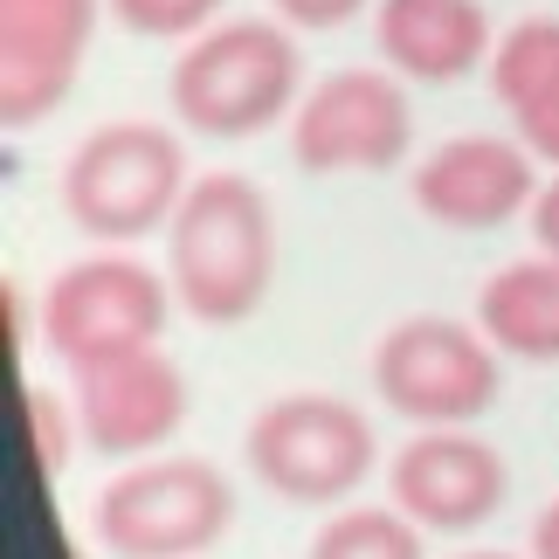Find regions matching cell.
<instances>
[{
  "instance_id": "cell-1",
  "label": "cell",
  "mask_w": 559,
  "mask_h": 559,
  "mask_svg": "<svg viewBox=\"0 0 559 559\" xmlns=\"http://www.w3.org/2000/svg\"><path fill=\"white\" fill-rule=\"evenodd\" d=\"M276 276V214L249 174H201L166 222V284L201 325H242Z\"/></svg>"
},
{
  "instance_id": "cell-2",
  "label": "cell",
  "mask_w": 559,
  "mask_h": 559,
  "mask_svg": "<svg viewBox=\"0 0 559 559\" xmlns=\"http://www.w3.org/2000/svg\"><path fill=\"white\" fill-rule=\"evenodd\" d=\"M166 97L187 132L228 145L284 124L305 104V62H297L290 21H214L180 49Z\"/></svg>"
},
{
  "instance_id": "cell-3",
  "label": "cell",
  "mask_w": 559,
  "mask_h": 559,
  "mask_svg": "<svg viewBox=\"0 0 559 559\" xmlns=\"http://www.w3.org/2000/svg\"><path fill=\"white\" fill-rule=\"evenodd\" d=\"M187 145L153 118H111L70 153L62 166V207L91 242H145L180 214L187 201Z\"/></svg>"
},
{
  "instance_id": "cell-4",
  "label": "cell",
  "mask_w": 559,
  "mask_h": 559,
  "mask_svg": "<svg viewBox=\"0 0 559 559\" xmlns=\"http://www.w3.org/2000/svg\"><path fill=\"white\" fill-rule=\"evenodd\" d=\"M249 477L284 504H346L367 490L380 463V436L367 421V407H353L346 394H276L249 415L242 436Z\"/></svg>"
},
{
  "instance_id": "cell-5",
  "label": "cell",
  "mask_w": 559,
  "mask_h": 559,
  "mask_svg": "<svg viewBox=\"0 0 559 559\" xmlns=\"http://www.w3.org/2000/svg\"><path fill=\"white\" fill-rule=\"evenodd\" d=\"M174 305L180 297L166 284V270H145L139 255L104 249L49 276V290H41V346L70 373H83V367H104V359L159 346Z\"/></svg>"
},
{
  "instance_id": "cell-6",
  "label": "cell",
  "mask_w": 559,
  "mask_h": 559,
  "mask_svg": "<svg viewBox=\"0 0 559 559\" xmlns=\"http://www.w3.org/2000/svg\"><path fill=\"white\" fill-rule=\"evenodd\" d=\"M235 525V484L207 456H139L97 490V539L111 559H201Z\"/></svg>"
},
{
  "instance_id": "cell-7",
  "label": "cell",
  "mask_w": 559,
  "mask_h": 559,
  "mask_svg": "<svg viewBox=\"0 0 559 559\" xmlns=\"http://www.w3.org/2000/svg\"><path fill=\"white\" fill-rule=\"evenodd\" d=\"M498 346L463 318H401L373 346V394L415 428H469L498 407Z\"/></svg>"
},
{
  "instance_id": "cell-8",
  "label": "cell",
  "mask_w": 559,
  "mask_h": 559,
  "mask_svg": "<svg viewBox=\"0 0 559 559\" xmlns=\"http://www.w3.org/2000/svg\"><path fill=\"white\" fill-rule=\"evenodd\" d=\"M407 153H415V104H407V76H394L386 62L318 76L290 111V159L318 180L394 174Z\"/></svg>"
},
{
  "instance_id": "cell-9",
  "label": "cell",
  "mask_w": 559,
  "mask_h": 559,
  "mask_svg": "<svg viewBox=\"0 0 559 559\" xmlns=\"http://www.w3.org/2000/svg\"><path fill=\"white\" fill-rule=\"evenodd\" d=\"M539 159L525 139H498V132H456L407 174V201H415L436 228L456 235H490L511 228L519 214L539 201Z\"/></svg>"
},
{
  "instance_id": "cell-10",
  "label": "cell",
  "mask_w": 559,
  "mask_h": 559,
  "mask_svg": "<svg viewBox=\"0 0 559 559\" xmlns=\"http://www.w3.org/2000/svg\"><path fill=\"white\" fill-rule=\"evenodd\" d=\"M111 0H0V118L41 124L76 91Z\"/></svg>"
},
{
  "instance_id": "cell-11",
  "label": "cell",
  "mask_w": 559,
  "mask_h": 559,
  "mask_svg": "<svg viewBox=\"0 0 559 559\" xmlns=\"http://www.w3.org/2000/svg\"><path fill=\"white\" fill-rule=\"evenodd\" d=\"M511 469L477 428H415L386 463V498L421 532H477L504 511Z\"/></svg>"
},
{
  "instance_id": "cell-12",
  "label": "cell",
  "mask_w": 559,
  "mask_h": 559,
  "mask_svg": "<svg viewBox=\"0 0 559 559\" xmlns=\"http://www.w3.org/2000/svg\"><path fill=\"white\" fill-rule=\"evenodd\" d=\"M70 407H76V428L97 456H132L139 463V456H159V449L180 436L187 373L159 346H145V353H124V359H104V367H83Z\"/></svg>"
},
{
  "instance_id": "cell-13",
  "label": "cell",
  "mask_w": 559,
  "mask_h": 559,
  "mask_svg": "<svg viewBox=\"0 0 559 559\" xmlns=\"http://www.w3.org/2000/svg\"><path fill=\"white\" fill-rule=\"evenodd\" d=\"M373 49L407 83H463L490 70L498 35H490L484 0H380L373 8Z\"/></svg>"
},
{
  "instance_id": "cell-14",
  "label": "cell",
  "mask_w": 559,
  "mask_h": 559,
  "mask_svg": "<svg viewBox=\"0 0 559 559\" xmlns=\"http://www.w3.org/2000/svg\"><path fill=\"white\" fill-rule=\"evenodd\" d=\"M490 97L504 104L511 139H525L539 166H559V14H532L498 35Z\"/></svg>"
},
{
  "instance_id": "cell-15",
  "label": "cell",
  "mask_w": 559,
  "mask_h": 559,
  "mask_svg": "<svg viewBox=\"0 0 559 559\" xmlns=\"http://www.w3.org/2000/svg\"><path fill=\"white\" fill-rule=\"evenodd\" d=\"M477 332L498 353L525 367H559V263L552 255H519V263L490 270L477 290Z\"/></svg>"
},
{
  "instance_id": "cell-16",
  "label": "cell",
  "mask_w": 559,
  "mask_h": 559,
  "mask_svg": "<svg viewBox=\"0 0 559 559\" xmlns=\"http://www.w3.org/2000/svg\"><path fill=\"white\" fill-rule=\"evenodd\" d=\"M305 559H421V525L386 498V504H338Z\"/></svg>"
},
{
  "instance_id": "cell-17",
  "label": "cell",
  "mask_w": 559,
  "mask_h": 559,
  "mask_svg": "<svg viewBox=\"0 0 559 559\" xmlns=\"http://www.w3.org/2000/svg\"><path fill=\"white\" fill-rule=\"evenodd\" d=\"M228 0H111L118 28H132L145 41H193L222 21Z\"/></svg>"
},
{
  "instance_id": "cell-18",
  "label": "cell",
  "mask_w": 559,
  "mask_h": 559,
  "mask_svg": "<svg viewBox=\"0 0 559 559\" xmlns=\"http://www.w3.org/2000/svg\"><path fill=\"white\" fill-rule=\"evenodd\" d=\"M21 428H28V449H35L41 477H56V469L70 463V442H83L76 407L62 415V401H56V394H41V386H21Z\"/></svg>"
},
{
  "instance_id": "cell-19",
  "label": "cell",
  "mask_w": 559,
  "mask_h": 559,
  "mask_svg": "<svg viewBox=\"0 0 559 559\" xmlns=\"http://www.w3.org/2000/svg\"><path fill=\"white\" fill-rule=\"evenodd\" d=\"M367 8H380V0H276V21H290V28H346V21H359Z\"/></svg>"
},
{
  "instance_id": "cell-20",
  "label": "cell",
  "mask_w": 559,
  "mask_h": 559,
  "mask_svg": "<svg viewBox=\"0 0 559 559\" xmlns=\"http://www.w3.org/2000/svg\"><path fill=\"white\" fill-rule=\"evenodd\" d=\"M532 249L559 263V174L539 187V201H532Z\"/></svg>"
},
{
  "instance_id": "cell-21",
  "label": "cell",
  "mask_w": 559,
  "mask_h": 559,
  "mask_svg": "<svg viewBox=\"0 0 559 559\" xmlns=\"http://www.w3.org/2000/svg\"><path fill=\"white\" fill-rule=\"evenodd\" d=\"M532 559H559V498L532 519Z\"/></svg>"
},
{
  "instance_id": "cell-22",
  "label": "cell",
  "mask_w": 559,
  "mask_h": 559,
  "mask_svg": "<svg viewBox=\"0 0 559 559\" xmlns=\"http://www.w3.org/2000/svg\"><path fill=\"white\" fill-rule=\"evenodd\" d=\"M456 559H519V552H456Z\"/></svg>"
}]
</instances>
